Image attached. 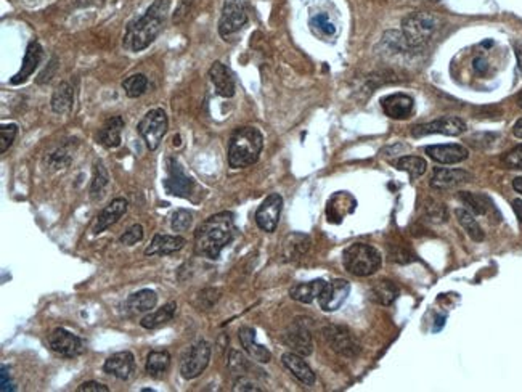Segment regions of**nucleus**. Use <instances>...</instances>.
<instances>
[{"mask_svg": "<svg viewBox=\"0 0 522 392\" xmlns=\"http://www.w3.org/2000/svg\"><path fill=\"white\" fill-rule=\"evenodd\" d=\"M235 236V219L231 212H219L207 217L195 231V251L211 260L221 258L225 246Z\"/></svg>", "mask_w": 522, "mask_h": 392, "instance_id": "1", "label": "nucleus"}, {"mask_svg": "<svg viewBox=\"0 0 522 392\" xmlns=\"http://www.w3.org/2000/svg\"><path fill=\"white\" fill-rule=\"evenodd\" d=\"M170 0H154V4L140 16L137 21L130 23L124 35L122 45L130 52H141L154 42L163 31L166 16L169 13Z\"/></svg>", "mask_w": 522, "mask_h": 392, "instance_id": "2", "label": "nucleus"}, {"mask_svg": "<svg viewBox=\"0 0 522 392\" xmlns=\"http://www.w3.org/2000/svg\"><path fill=\"white\" fill-rule=\"evenodd\" d=\"M264 148V137L256 127H240L230 137L228 164L233 169L256 164Z\"/></svg>", "mask_w": 522, "mask_h": 392, "instance_id": "3", "label": "nucleus"}, {"mask_svg": "<svg viewBox=\"0 0 522 392\" xmlns=\"http://www.w3.org/2000/svg\"><path fill=\"white\" fill-rule=\"evenodd\" d=\"M381 254L376 248L365 243H355L342 254L344 269L355 277H370L381 267Z\"/></svg>", "mask_w": 522, "mask_h": 392, "instance_id": "4", "label": "nucleus"}, {"mask_svg": "<svg viewBox=\"0 0 522 392\" xmlns=\"http://www.w3.org/2000/svg\"><path fill=\"white\" fill-rule=\"evenodd\" d=\"M439 26L436 15L429 11H414L402 21L403 39L408 47H421L434 35Z\"/></svg>", "mask_w": 522, "mask_h": 392, "instance_id": "5", "label": "nucleus"}, {"mask_svg": "<svg viewBox=\"0 0 522 392\" xmlns=\"http://www.w3.org/2000/svg\"><path fill=\"white\" fill-rule=\"evenodd\" d=\"M168 115L161 108H154L146 113L139 122V134L144 137L148 150L154 151L161 145L166 132H168Z\"/></svg>", "mask_w": 522, "mask_h": 392, "instance_id": "6", "label": "nucleus"}, {"mask_svg": "<svg viewBox=\"0 0 522 392\" xmlns=\"http://www.w3.org/2000/svg\"><path fill=\"white\" fill-rule=\"evenodd\" d=\"M248 23V13L243 0H225L221 21H219V34L224 39L230 38L245 28Z\"/></svg>", "mask_w": 522, "mask_h": 392, "instance_id": "7", "label": "nucleus"}, {"mask_svg": "<svg viewBox=\"0 0 522 392\" xmlns=\"http://www.w3.org/2000/svg\"><path fill=\"white\" fill-rule=\"evenodd\" d=\"M211 360V346L206 341H198L193 344L183 357L180 364V373L185 379H195L201 376L209 365Z\"/></svg>", "mask_w": 522, "mask_h": 392, "instance_id": "8", "label": "nucleus"}, {"mask_svg": "<svg viewBox=\"0 0 522 392\" xmlns=\"http://www.w3.org/2000/svg\"><path fill=\"white\" fill-rule=\"evenodd\" d=\"M166 171H168V177L164 180L166 192L172 196H179V198H190L197 183H195L192 177L185 174L179 161L169 158L166 161Z\"/></svg>", "mask_w": 522, "mask_h": 392, "instance_id": "9", "label": "nucleus"}, {"mask_svg": "<svg viewBox=\"0 0 522 392\" xmlns=\"http://www.w3.org/2000/svg\"><path fill=\"white\" fill-rule=\"evenodd\" d=\"M323 338L328 346L342 357H355L359 354L360 346L354 335L344 326L330 325L323 330Z\"/></svg>", "mask_w": 522, "mask_h": 392, "instance_id": "10", "label": "nucleus"}, {"mask_svg": "<svg viewBox=\"0 0 522 392\" xmlns=\"http://www.w3.org/2000/svg\"><path fill=\"white\" fill-rule=\"evenodd\" d=\"M49 346L53 352L66 359H74L84 352V341L64 328H55L49 336Z\"/></svg>", "mask_w": 522, "mask_h": 392, "instance_id": "11", "label": "nucleus"}, {"mask_svg": "<svg viewBox=\"0 0 522 392\" xmlns=\"http://www.w3.org/2000/svg\"><path fill=\"white\" fill-rule=\"evenodd\" d=\"M283 209V198L278 193H272L262 201L256 211V224L260 230L272 234L278 227Z\"/></svg>", "mask_w": 522, "mask_h": 392, "instance_id": "12", "label": "nucleus"}, {"mask_svg": "<svg viewBox=\"0 0 522 392\" xmlns=\"http://www.w3.org/2000/svg\"><path fill=\"white\" fill-rule=\"evenodd\" d=\"M349 293H351V283L342 280V278H336V280L326 283L318 296L320 309L325 312H336L346 302Z\"/></svg>", "mask_w": 522, "mask_h": 392, "instance_id": "13", "label": "nucleus"}, {"mask_svg": "<svg viewBox=\"0 0 522 392\" xmlns=\"http://www.w3.org/2000/svg\"><path fill=\"white\" fill-rule=\"evenodd\" d=\"M466 122L460 120V117H442V120L432 121L428 124H421V126H414L412 129L413 137H424L431 134H442L456 137L466 132Z\"/></svg>", "mask_w": 522, "mask_h": 392, "instance_id": "14", "label": "nucleus"}, {"mask_svg": "<svg viewBox=\"0 0 522 392\" xmlns=\"http://www.w3.org/2000/svg\"><path fill=\"white\" fill-rule=\"evenodd\" d=\"M283 342L291 349V352L299 354L302 357L311 355L313 350L311 330H308L304 323L299 322V320H296V322L289 326V330L284 333Z\"/></svg>", "mask_w": 522, "mask_h": 392, "instance_id": "15", "label": "nucleus"}, {"mask_svg": "<svg viewBox=\"0 0 522 392\" xmlns=\"http://www.w3.org/2000/svg\"><path fill=\"white\" fill-rule=\"evenodd\" d=\"M105 373L108 375L115 376L117 379H122L126 381L130 376L134 375L135 371V357L132 352L129 350H122V352H116L112 354L111 357H108L105 360L103 365Z\"/></svg>", "mask_w": 522, "mask_h": 392, "instance_id": "16", "label": "nucleus"}, {"mask_svg": "<svg viewBox=\"0 0 522 392\" xmlns=\"http://www.w3.org/2000/svg\"><path fill=\"white\" fill-rule=\"evenodd\" d=\"M426 154L439 164H458L470 156L468 148L458 144L450 145H429L426 146Z\"/></svg>", "mask_w": 522, "mask_h": 392, "instance_id": "17", "label": "nucleus"}, {"mask_svg": "<svg viewBox=\"0 0 522 392\" xmlns=\"http://www.w3.org/2000/svg\"><path fill=\"white\" fill-rule=\"evenodd\" d=\"M472 175L463 169H437L431 179V187L439 192L452 190L465 183H470Z\"/></svg>", "mask_w": 522, "mask_h": 392, "instance_id": "18", "label": "nucleus"}, {"mask_svg": "<svg viewBox=\"0 0 522 392\" xmlns=\"http://www.w3.org/2000/svg\"><path fill=\"white\" fill-rule=\"evenodd\" d=\"M127 200L124 198H116L112 200L111 203L105 207V209L98 214L97 221L93 224V235H100L103 234L106 229H110L111 225H115L120 219L127 212Z\"/></svg>", "mask_w": 522, "mask_h": 392, "instance_id": "19", "label": "nucleus"}, {"mask_svg": "<svg viewBox=\"0 0 522 392\" xmlns=\"http://www.w3.org/2000/svg\"><path fill=\"white\" fill-rule=\"evenodd\" d=\"M42 55H44L42 47H40V44L37 42V40H33V42L29 44L28 49H26L25 60H23L21 69L18 71V73L13 77H11V81H10L11 84L20 86V84H23V82H26L29 77L34 74V71L37 69L40 60H42Z\"/></svg>", "mask_w": 522, "mask_h": 392, "instance_id": "20", "label": "nucleus"}, {"mask_svg": "<svg viewBox=\"0 0 522 392\" xmlns=\"http://www.w3.org/2000/svg\"><path fill=\"white\" fill-rule=\"evenodd\" d=\"M381 106L385 115L393 120H407L413 113L414 102L410 95L393 93L381 100Z\"/></svg>", "mask_w": 522, "mask_h": 392, "instance_id": "21", "label": "nucleus"}, {"mask_svg": "<svg viewBox=\"0 0 522 392\" xmlns=\"http://www.w3.org/2000/svg\"><path fill=\"white\" fill-rule=\"evenodd\" d=\"M283 365L288 368V371L298 379L299 383L304 386H313L315 384V373L312 371V368L308 367L304 357L296 352H286L282 357Z\"/></svg>", "mask_w": 522, "mask_h": 392, "instance_id": "22", "label": "nucleus"}, {"mask_svg": "<svg viewBox=\"0 0 522 392\" xmlns=\"http://www.w3.org/2000/svg\"><path fill=\"white\" fill-rule=\"evenodd\" d=\"M238 338L243 349L246 350L248 355L253 360L259 362V364H269L272 360L270 350L256 341V331H254L251 326H243V328H240Z\"/></svg>", "mask_w": 522, "mask_h": 392, "instance_id": "23", "label": "nucleus"}, {"mask_svg": "<svg viewBox=\"0 0 522 392\" xmlns=\"http://www.w3.org/2000/svg\"><path fill=\"white\" fill-rule=\"evenodd\" d=\"M185 246V238L180 235H154L150 246L145 249L146 256H169Z\"/></svg>", "mask_w": 522, "mask_h": 392, "instance_id": "24", "label": "nucleus"}, {"mask_svg": "<svg viewBox=\"0 0 522 392\" xmlns=\"http://www.w3.org/2000/svg\"><path fill=\"white\" fill-rule=\"evenodd\" d=\"M211 82L216 87V92L224 98H231L235 95V79L231 76L230 69L222 64L221 62H216L209 69Z\"/></svg>", "mask_w": 522, "mask_h": 392, "instance_id": "25", "label": "nucleus"}, {"mask_svg": "<svg viewBox=\"0 0 522 392\" xmlns=\"http://www.w3.org/2000/svg\"><path fill=\"white\" fill-rule=\"evenodd\" d=\"M124 129V120L121 116H111L103 122L98 132V142L106 148H117L121 145V134Z\"/></svg>", "mask_w": 522, "mask_h": 392, "instance_id": "26", "label": "nucleus"}, {"mask_svg": "<svg viewBox=\"0 0 522 392\" xmlns=\"http://www.w3.org/2000/svg\"><path fill=\"white\" fill-rule=\"evenodd\" d=\"M175 311H177V304L174 301H170L168 302V304H164L161 309H158V311L150 312L148 316H145L144 318H141L140 325L144 326L145 330H158V328H161V326L172 322V318H174L175 316Z\"/></svg>", "mask_w": 522, "mask_h": 392, "instance_id": "27", "label": "nucleus"}, {"mask_svg": "<svg viewBox=\"0 0 522 392\" xmlns=\"http://www.w3.org/2000/svg\"><path fill=\"white\" fill-rule=\"evenodd\" d=\"M325 284L326 282L323 280H312L307 283L294 284V287L289 289V296H291V299L302 302V304H311V302L318 299V296L320 293H322V289L325 288Z\"/></svg>", "mask_w": 522, "mask_h": 392, "instance_id": "28", "label": "nucleus"}, {"mask_svg": "<svg viewBox=\"0 0 522 392\" xmlns=\"http://www.w3.org/2000/svg\"><path fill=\"white\" fill-rule=\"evenodd\" d=\"M170 367V354L168 350H151L146 357L145 370L153 379H161Z\"/></svg>", "mask_w": 522, "mask_h": 392, "instance_id": "29", "label": "nucleus"}, {"mask_svg": "<svg viewBox=\"0 0 522 392\" xmlns=\"http://www.w3.org/2000/svg\"><path fill=\"white\" fill-rule=\"evenodd\" d=\"M158 304V294L153 289H140L130 294L127 299V309L134 313L150 312Z\"/></svg>", "mask_w": 522, "mask_h": 392, "instance_id": "30", "label": "nucleus"}, {"mask_svg": "<svg viewBox=\"0 0 522 392\" xmlns=\"http://www.w3.org/2000/svg\"><path fill=\"white\" fill-rule=\"evenodd\" d=\"M311 248V238L302 234L289 235L283 243V256L288 260H298L308 251Z\"/></svg>", "mask_w": 522, "mask_h": 392, "instance_id": "31", "label": "nucleus"}, {"mask_svg": "<svg viewBox=\"0 0 522 392\" xmlns=\"http://www.w3.org/2000/svg\"><path fill=\"white\" fill-rule=\"evenodd\" d=\"M73 103H74L73 87H71L68 82H62L52 95V110L55 111L57 115H66V113H69L71 108H73Z\"/></svg>", "mask_w": 522, "mask_h": 392, "instance_id": "32", "label": "nucleus"}, {"mask_svg": "<svg viewBox=\"0 0 522 392\" xmlns=\"http://www.w3.org/2000/svg\"><path fill=\"white\" fill-rule=\"evenodd\" d=\"M397 296H399V289L389 280H379L370 289V299L381 306H390L397 299Z\"/></svg>", "mask_w": 522, "mask_h": 392, "instance_id": "33", "label": "nucleus"}, {"mask_svg": "<svg viewBox=\"0 0 522 392\" xmlns=\"http://www.w3.org/2000/svg\"><path fill=\"white\" fill-rule=\"evenodd\" d=\"M110 187V175L103 163H95L93 177L91 185V198L93 201H100L106 195V190Z\"/></svg>", "mask_w": 522, "mask_h": 392, "instance_id": "34", "label": "nucleus"}, {"mask_svg": "<svg viewBox=\"0 0 522 392\" xmlns=\"http://www.w3.org/2000/svg\"><path fill=\"white\" fill-rule=\"evenodd\" d=\"M460 200L468 206V211H471L477 216H485L489 214L492 209H495L494 203H492L490 198L482 195V193H461Z\"/></svg>", "mask_w": 522, "mask_h": 392, "instance_id": "35", "label": "nucleus"}, {"mask_svg": "<svg viewBox=\"0 0 522 392\" xmlns=\"http://www.w3.org/2000/svg\"><path fill=\"white\" fill-rule=\"evenodd\" d=\"M347 201L349 204H355V200L349 193H336L333 198L330 200L328 209H326V212H328V221L341 222V219H344V216L352 212L351 209H346V207H342L341 211V206H347Z\"/></svg>", "mask_w": 522, "mask_h": 392, "instance_id": "36", "label": "nucleus"}, {"mask_svg": "<svg viewBox=\"0 0 522 392\" xmlns=\"http://www.w3.org/2000/svg\"><path fill=\"white\" fill-rule=\"evenodd\" d=\"M456 219L468 235L471 236L474 241H482L484 240V231L482 227H480L479 222L474 217V214L468 209H456Z\"/></svg>", "mask_w": 522, "mask_h": 392, "instance_id": "37", "label": "nucleus"}, {"mask_svg": "<svg viewBox=\"0 0 522 392\" xmlns=\"http://www.w3.org/2000/svg\"><path fill=\"white\" fill-rule=\"evenodd\" d=\"M394 166H395V169L407 172L412 179H418V177L424 174L426 168H428V164H426L424 159L418 158V156H403L400 159H397Z\"/></svg>", "mask_w": 522, "mask_h": 392, "instance_id": "38", "label": "nucleus"}, {"mask_svg": "<svg viewBox=\"0 0 522 392\" xmlns=\"http://www.w3.org/2000/svg\"><path fill=\"white\" fill-rule=\"evenodd\" d=\"M122 88L129 98H139L146 92L148 77L141 73L129 76L122 81Z\"/></svg>", "mask_w": 522, "mask_h": 392, "instance_id": "39", "label": "nucleus"}, {"mask_svg": "<svg viewBox=\"0 0 522 392\" xmlns=\"http://www.w3.org/2000/svg\"><path fill=\"white\" fill-rule=\"evenodd\" d=\"M311 25V29L317 35H322V38H333L336 34V26L335 23H331V20L325 13H318L315 16L311 18L308 21Z\"/></svg>", "mask_w": 522, "mask_h": 392, "instance_id": "40", "label": "nucleus"}, {"mask_svg": "<svg viewBox=\"0 0 522 392\" xmlns=\"http://www.w3.org/2000/svg\"><path fill=\"white\" fill-rule=\"evenodd\" d=\"M193 222V214L187 209H177L172 214L170 227L174 231H185Z\"/></svg>", "mask_w": 522, "mask_h": 392, "instance_id": "41", "label": "nucleus"}, {"mask_svg": "<svg viewBox=\"0 0 522 392\" xmlns=\"http://www.w3.org/2000/svg\"><path fill=\"white\" fill-rule=\"evenodd\" d=\"M18 135L16 124H2L0 126V153H5L13 145Z\"/></svg>", "mask_w": 522, "mask_h": 392, "instance_id": "42", "label": "nucleus"}, {"mask_svg": "<svg viewBox=\"0 0 522 392\" xmlns=\"http://www.w3.org/2000/svg\"><path fill=\"white\" fill-rule=\"evenodd\" d=\"M228 367L230 370L236 373V375H246V371L249 370V362L246 360V357L236 350H231L230 352V359H228Z\"/></svg>", "mask_w": 522, "mask_h": 392, "instance_id": "43", "label": "nucleus"}, {"mask_svg": "<svg viewBox=\"0 0 522 392\" xmlns=\"http://www.w3.org/2000/svg\"><path fill=\"white\" fill-rule=\"evenodd\" d=\"M141 240H144V227H141L140 224L132 225V227H130L127 231H124V235L120 238L122 245H126V246L137 245V243Z\"/></svg>", "mask_w": 522, "mask_h": 392, "instance_id": "44", "label": "nucleus"}, {"mask_svg": "<svg viewBox=\"0 0 522 392\" xmlns=\"http://www.w3.org/2000/svg\"><path fill=\"white\" fill-rule=\"evenodd\" d=\"M503 161H505V164L509 166V168L522 171V145L516 146L514 150L506 153V156L503 158Z\"/></svg>", "mask_w": 522, "mask_h": 392, "instance_id": "45", "label": "nucleus"}, {"mask_svg": "<svg viewBox=\"0 0 522 392\" xmlns=\"http://www.w3.org/2000/svg\"><path fill=\"white\" fill-rule=\"evenodd\" d=\"M108 391L110 389L106 388L105 384L97 381H86L77 388V392H108Z\"/></svg>", "mask_w": 522, "mask_h": 392, "instance_id": "46", "label": "nucleus"}, {"mask_svg": "<svg viewBox=\"0 0 522 392\" xmlns=\"http://www.w3.org/2000/svg\"><path fill=\"white\" fill-rule=\"evenodd\" d=\"M472 68H474V71H476L477 74L482 76V74L487 73V69H489V63H487V60H485L484 57H477V58H474V62H472Z\"/></svg>", "mask_w": 522, "mask_h": 392, "instance_id": "47", "label": "nucleus"}, {"mask_svg": "<svg viewBox=\"0 0 522 392\" xmlns=\"http://www.w3.org/2000/svg\"><path fill=\"white\" fill-rule=\"evenodd\" d=\"M235 391H260V388H257V386L253 384L251 381H248L246 378H240V381L236 383Z\"/></svg>", "mask_w": 522, "mask_h": 392, "instance_id": "48", "label": "nucleus"}, {"mask_svg": "<svg viewBox=\"0 0 522 392\" xmlns=\"http://www.w3.org/2000/svg\"><path fill=\"white\" fill-rule=\"evenodd\" d=\"M0 376H2V388H0V389H2V392L15 391L13 386H11L10 378H8V381H7V367H5V365H2V373H0Z\"/></svg>", "mask_w": 522, "mask_h": 392, "instance_id": "49", "label": "nucleus"}, {"mask_svg": "<svg viewBox=\"0 0 522 392\" xmlns=\"http://www.w3.org/2000/svg\"><path fill=\"white\" fill-rule=\"evenodd\" d=\"M513 209H514L516 217H518L519 222L522 224V200H514L513 201Z\"/></svg>", "mask_w": 522, "mask_h": 392, "instance_id": "50", "label": "nucleus"}, {"mask_svg": "<svg viewBox=\"0 0 522 392\" xmlns=\"http://www.w3.org/2000/svg\"><path fill=\"white\" fill-rule=\"evenodd\" d=\"M516 58H518V68L522 73V40L516 44Z\"/></svg>", "mask_w": 522, "mask_h": 392, "instance_id": "51", "label": "nucleus"}, {"mask_svg": "<svg viewBox=\"0 0 522 392\" xmlns=\"http://www.w3.org/2000/svg\"><path fill=\"white\" fill-rule=\"evenodd\" d=\"M513 134H514V137H518V139H521V140H522V120H519L518 122L514 124V127H513Z\"/></svg>", "mask_w": 522, "mask_h": 392, "instance_id": "52", "label": "nucleus"}, {"mask_svg": "<svg viewBox=\"0 0 522 392\" xmlns=\"http://www.w3.org/2000/svg\"><path fill=\"white\" fill-rule=\"evenodd\" d=\"M513 188L522 195V177H518V179L513 180Z\"/></svg>", "mask_w": 522, "mask_h": 392, "instance_id": "53", "label": "nucleus"}, {"mask_svg": "<svg viewBox=\"0 0 522 392\" xmlns=\"http://www.w3.org/2000/svg\"><path fill=\"white\" fill-rule=\"evenodd\" d=\"M518 105H519V108H522V92L519 93V97H518Z\"/></svg>", "mask_w": 522, "mask_h": 392, "instance_id": "54", "label": "nucleus"}]
</instances>
